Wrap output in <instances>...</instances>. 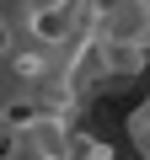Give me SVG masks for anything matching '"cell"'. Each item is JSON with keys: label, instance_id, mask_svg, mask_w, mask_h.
Masks as SVG:
<instances>
[{"label": "cell", "instance_id": "6da1fadb", "mask_svg": "<svg viewBox=\"0 0 150 160\" xmlns=\"http://www.w3.org/2000/svg\"><path fill=\"white\" fill-rule=\"evenodd\" d=\"M102 38L150 48V0H107L102 6Z\"/></svg>", "mask_w": 150, "mask_h": 160}, {"label": "cell", "instance_id": "7a4b0ae2", "mask_svg": "<svg viewBox=\"0 0 150 160\" xmlns=\"http://www.w3.org/2000/svg\"><path fill=\"white\" fill-rule=\"evenodd\" d=\"M70 160H113V149L97 139V133H75V155Z\"/></svg>", "mask_w": 150, "mask_h": 160}, {"label": "cell", "instance_id": "3957f363", "mask_svg": "<svg viewBox=\"0 0 150 160\" xmlns=\"http://www.w3.org/2000/svg\"><path fill=\"white\" fill-rule=\"evenodd\" d=\"M32 6H38L43 16H54V11H64V6H70V0H32Z\"/></svg>", "mask_w": 150, "mask_h": 160}]
</instances>
